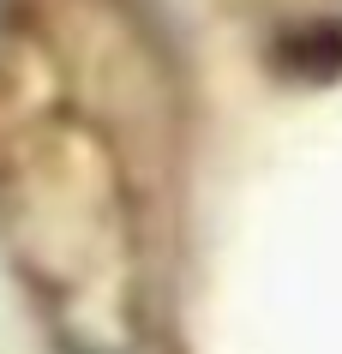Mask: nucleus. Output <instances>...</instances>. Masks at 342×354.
Here are the masks:
<instances>
[{
  "mask_svg": "<svg viewBox=\"0 0 342 354\" xmlns=\"http://www.w3.org/2000/svg\"><path fill=\"white\" fill-rule=\"evenodd\" d=\"M0 12H6V0H0Z\"/></svg>",
  "mask_w": 342,
  "mask_h": 354,
  "instance_id": "f257e3e1",
  "label": "nucleus"
}]
</instances>
